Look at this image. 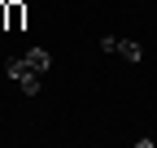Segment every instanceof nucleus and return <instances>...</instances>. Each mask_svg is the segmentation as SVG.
<instances>
[{
	"mask_svg": "<svg viewBox=\"0 0 157 148\" xmlns=\"http://www.w3.org/2000/svg\"><path fill=\"white\" fill-rule=\"evenodd\" d=\"M22 61H26V70H31V74H48V65H52L48 48H31V52H26Z\"/></svg>",
	"mask_w": 157,
	"mask_h": 148,
	"instance_id": "3",
	"label": "nucleus"
},
{
	"mask_svg": "<svg viewBox=\"0 0 157 148\" xmlns=\"http://www.w3.org/2000/svg\"><path fill=\"white\" fill-rule=\"evenodd\" d=\"M9 26V9H5V0H0V31Z\"/></svg>",
	"mask_w": 157,
	"mask_h": 148,
	"instance_id": "5",
	"label": "nucleus"
},
{
	"mask_svg": "<svg viewBox=\"0 0 157 148\" xmlns=\"http://www.w3.org/2000/svg\"><path fill=\"white\" fill-rule=\"evenodd\" d=\"M101 52H118V57H127V61H140L144 57V48L135 44V39H113V35L101 39Z\"/></svg>",
	"mask_w": 157,
	"mask_h": 148,
	"instance_id": "2",
	"label": "nucleus"
},
{
	"mask_svg": "<svg viewBox=\"0 0 157 148\" xmlns=\"http://www.w3.org/2000/svg\"><path fill=\"white\" fill-rule=\"evenodd\" d=\"M5 9H9V26L5 31H22L26 26V5L22 0H5Z\"/></svg>",
	"mask_w": 157,
	"mask_h": 148,
	"instance_id": "4",
	"label": "nucleus"
},
{
	"mask_svg": "<svg viewBox=\"0 0 157 148\" xmlns=\"http://www.w3.org/2000/svg\"><path fill=\"white\" fill-rule=\"evenodd\" d=\"M5 70H9V79H13L17 87H22L26 96H35V91H39V79H44V74H31L22 57H9V61H5Z\"/></svg>",
	"mask_w": 157,
	"mask_h": 148,
	"instance_id": "1",
	"label": "nucleus"
}]
</instances>
